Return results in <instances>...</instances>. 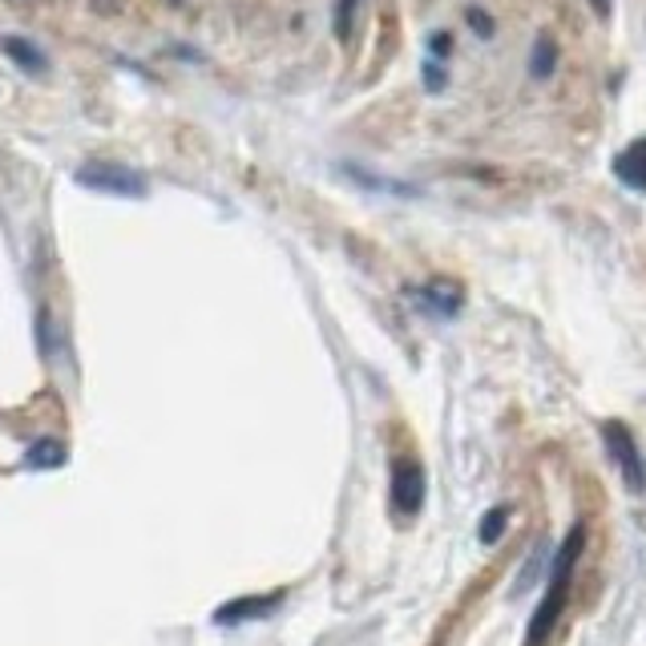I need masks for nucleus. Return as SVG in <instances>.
I'll use <instances>...</instances> for the list:
<instances>
[{
    "instance_id": "nucleus-2",
    "label": "nucleus",
    "mask_w": 646,
    "mask_h": 646,
    "mask_svg": "<svg viewBox=\"0 0 646 646\" xmlns=\"http://www.w3.org/2000/svg\"><path fill=\"white\" fill-rule=\"evenodd\" d=\"M603 441H606V448H610L615 465L622 469L626 489H631V493H646V460H643V453H638V445H634L631 429H626L622 420H606Z\"/></svg>"
},
{
    "instance_id": "nucleus-9",
    "label": "nucleus",
    "mask_w": 646,
    "mask_h": 646,
    "mask_svg": "<svg viewBox=\"0 0 646 646\" xmlns=\"http://www.w3.org/2000/svg\"><path fill=\"white\" fill-rule=\"evenodd\" d=\"M554 65H558V45H554V37H549V33H542V37L533 41L530 73H533V77H549V73H554Z\"/></svg>"
},
{
    "instance_id": "nucleus-8",
    "label": "nucleus",
    "mask_w": 646,
    "mask_h": 646,
    "mask_svg": "<svg viewBox=\"0 0 646 646\" xmlns=\"http://www.w3.org/2000/svg\"><path fill=\"white\" fill-rule=\"evenodd\" d=\"M275 603H279V594H271V598H243V603H230V606L218 610V622H243V618H258V615H267Z\"/></svg>"
},
{
    "instance_id": "nucleus-4",
    "label": "nucleus",
    "mask_w": 646,
    "mask_h": 646,
    "mask_svg": "<svg viewBox=\"0 0 646 646\" xmlns=\"http://www.w3.org/2000/svg\"><path fill=\"white\" fill-rule=\"evenodd\" d=\"M425 505V469L417 460H396L392 465V509L401 517H417Z\"/></svg>"
},
{
    "instance_id": "nucleus-15",
    "label": "nucleus",
    "mask_w": 646,
    "mask_h": 646,
    "mask_svg": "<svg viewBox=\"0 0 646 646\" xmlns=\"http://www.w3.org/2000/svg\"><path fill=\"white\" fill-rule=\"evenodd\" d=\"M590 4H594V13H598V16H606V13H610V4H615V0H590Z\"/></svg>"
},
{
    "instance_id": "nucleus-11",
    "label": "nucleus",
    "mask_w": 646,
    "mask_h": 646,
    "mask_svg": "<svg viewBox=\"0 0 646 646\" xmlns=\"http://www.w3.org/2000/svg\"><path fill=\"white\" fill-rule=\"evenodd\" d=\"M364 0H335V37L347 41L352 37V21H356V9Z\"/></svg>"
},
{
    "instance_id": "nucleus-7",
    "label": "nucleus",
    "mask_w": 646,
    "mask_h": 646,
    "mask_svg": "<svg viewBox=\"0 0 646 646\" xmlns=\"http://www.w3.org/2000/svg\"><path fill=\"white\" fill-rule=\"evenodd\" d=\"M460 300H465V291L453 279H432L429 288H425V303H429L432 312H441V316H457Z\"/></svg>"
},
{
    "instance_id": "nucleus-5",
    "label": "nucleus",
    "mask_w": 646,
    "mask_h": 646,
    "mask_svg": "<svg viewBox=\"0 0 646 646\" xmlns=\"http://www.w3.org/2000/svg\"><path fill=\"white\" fill-rule=\"evenodd\" d=\"M615 174L626 182L631 190H646V138L631 142L622 154L615 159Z\"/></svg>"
},
{
    "instance_id": "nucleus-3",
    "label": "nucleus",
    "mask_w": 646,
    "mask_h": 646,
    "mask_svg": "<svg viewBox=\"0 0 646 646\" xmlns=\"http://www.w3.org/2000/svg\"><path fill=\"white\" fill-rule=\"evenodd\" d=\"M77 182L89 190H105V194H122V199H142L145 194V178L129 166L117 162H86L77 170Z\"/></svg>"
},
{
    "instance_id": "nucleus-13",
    "label": "nucleus",
    "mask_w": 646,
    "mask_h": 646,
    "mask_svg": "<svg viewBox=\"0 0 646 646\" xmlns=\"http://www.w3.org/2000/svg\"><path fill=\"white\" fill-rule=\"evenodd\" d=\"M469 25H473L481 37H493V16L485 9H469Z\"/></svg>"
},
{
    "instance_id": "nucleus-10",
    "label": "nucleus",
    "mask_w": 646,
    "mask_h": 646,
    "mask_svg": "<svg viewBox=\"0 0 646 646\" xmlns=\"http://www.w3.org/2000/svg\"><path fill=\"white\" fill-rule=\"evenodd\" d=\"M505 525H509V509H505V505L489 509L485 521H481V530H477L481 546H497V542H502V533H505Z\"/></svg>"
},
{
    "instance_id": "nucleus-1",
    "label": "nucleus",
    "mask_w": 646,
    "mask_h": 646,
    "mask_svg": "<svg viewBox=\"0 0 646 646\" xmlns=\"http://www.w3.org/2000/svg\"><path fill=\"white\" fill-rule=\"evenodd\" d=\"M582 546H586V525L578 521L570 537L561 542L558 558H554V570H549V590L542 606H537V615L530 618V631H525V646H542L554 634L558 626L561 610H566V594H570V574H574L578 558H582Z\"/></svg>"
},
{
    "instance_id": "nucleus-14",
    "label": "nucleus",
    "mask_w": 646,
    "mask_h": 646,
    "mask_svg": "<svg viewBox=\"0 0 646 646\" xmlns=\"http://www.w3.org/2000/svg\"><path fill=\"white\" fill-rule=\"evenodd\" d=\"M429 49H432V58H445L448 49H453V37H448V33H432Z\"/></svg>"
},
{
    "instance_id": "nucleus-12",
    "label": "nucleus",
    "mask_w": 646,
    "mask_h": 646,
    "mask_svg": "<svg viewBox=\"0 0 646 646\" xmlns=\"http://www.w3.org/2000/svg\"><path fill=\"white\" fill-rule=\"evenodd\" d=\"M29 460L33 465H61V448L58 445H33Z\"/></svg>"
},
{
    "instance_id": "nucleus-16",
    "label": "nucleus",
    "mask_w": 646,
    "mask_h": 646,
    "mask_svg": "<svg viewBox=\"0 0 646 646\" xmlns=\"http://www.w3.org/2000/svg\"><path fill=\"white\" fill-rule=\"evenodd\" d=\"M16 4H21V0H16Z\"/></svg>"
},
{
    "instance_id": "nucleus-6",
    "label": "nucleus",
    "mask_w": 646,
    "mask_h": 646,
    "mask_svg": "<svg viewBox=\"0 0 646 646\" xmlns=\"http://www.w3.org/2000/svg\"><path fill=\"white\" fill-rule=\"evenodd\" d=\"M0 49H4V53H9V61H13V65H21L25 73H45V69H49L45 53L33 41H25V37H0Z\"/></svg>"
}]
</instances>
